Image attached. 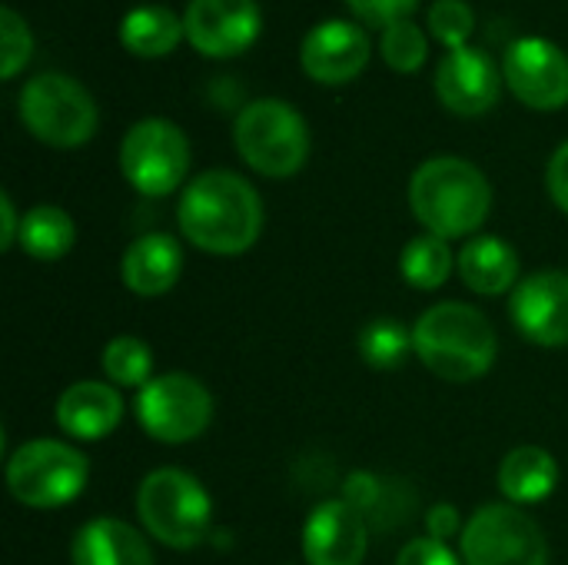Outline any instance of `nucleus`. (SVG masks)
Returning <instances> with one entry per match:
<instances>
[{"instance_id": "2eb2a0df", "label": "nucleus", "mask_w": 568, "mask_h": 565, "mask_svg": "<svg viewBox=\"0 0 568 565\" xmlns=\"http://www.w3.org/2000/svg\"><path fill=\"white\" fill-rule=\"evenodd\" d=\"M503 90V70L486 50H449L436 70V93L456 117H479L496 107Z\"/></svg>"}, {"instance_id": "7c9ffc66", "label": "nucleus", "mask_w": 568, "mask_h": 565, "mask_svg": "<svg viewBox=\"0 0 568 565\" xmlns=\"http://www.w3.org/2000/svg\"><path fill=\"white\" fill-rule=\"evenodd\" d=\"M396 565H459V559H456V553H453L446 543L426 536V539L406 543L403 553H399V559H396Z\"/></svg>"}, {"instance_id": "a211bd4d", "label": "nucleus", "mask_w": 568, "mask_h": 565, "mask_svg": "<svg viewBox=\"0 0 568 565\" xmlns=\"http://www.w3.org/2000/svg\"><path fill=\"white\" fill-rule=\"evenodd\" d=\"M183 273V250L166 233H146L133 240L123 253L120 276L123 286L136 296H163L176 286Z\"/></svg>"}, {"instance_id": "9b49d317", "label": "nucleus", "mask_w": 568, "mask_h": 565, "mask_svg": "<svg viewBox=\"0 0 568 565\" xmlns=\"http://www.w3.org/2000/svg\"><path fill=\"white\" fill-rule=\"evenodd\" d=\"M506 87L532 110H559L568 103L566 50L546 37H519L503 60Z\"/></svg>"}, {"instance_id": "1a4fd4ad", "label": "nucleus", "mask_w": 568, "mask_h": 565, "mask_svg": "<svg viewBox=\"0 0 568 565\" xmlns=\"http://www.w3.org/2000/svg\"><path fill=\"white\" fill-rule=\"evenodd\" d=\"M120 170L143 196H166L186 180L190 140L176 123L146 117L133 123L120 143Z\"/></svg>"}, {"instance_id": "0eeeda50", "label": "nucleus", "mask_w": 568, "mask_h": 565, "mask_svg": "<svg viewBox=\"0 0 568 565\" xmlns=\"http://www.w3.org/2000/svg\"><path fill=\"white\" fill-rule=\"evenodd\" d=\"M87 460L57 440H33L10 453L7 486L10 496L27 509H60L73 503L87 486Z\"/></svg>"}, {"instance_id": "6e6552de", "label": "nucleus", "mask_w": 568, "mask_h": 565, "mask_svg": "<svg viewBox=\"0 0 568 565\" xmlns=\"http://www.w3.org/2000/svg\"><path fill=\"white\" fill-rule=\"evenodd\" d=\"M466 565H549L542 526L513 503H489L473 513L459 536Z\"/></svg>"}, {"instance_id": "6ab92c4d", "label": "nucleus", "mask_w": 568, "mask_h": 565, "mask_svg": "<svg viewBox=\"0 0 568 565\" xmlns=\"http://www.w3.org/2000/svg\"><path fill=\"white\" fill-rule=\"evenodd\" d=\"M70 559L73 565H153V549L120 519H93L77 529Z\"/></svg>"}, {"instance_id": "4468645a", "label": "nucleus", "mask_w": 568, "mask_h": 565, "mask_svg": "<svg viewBox=\"0 0 568 565\" xmlns=\"http://www.w3.org/2000/svg\"><path fill=\"white\" fill-rule=\"evenodd\" d=\"M300 63L306 77H313L316 83H349L369 63V37L353 20H323L303 37Z\"/></svg>"}, {"instance_id": "c756f323", "label": "nucleus", "mask_w": 568, "mask_h": 565, "mask_svg": "<svg viewBox=\"0 0 568 565\" xmlns=\"http://www.w3.org/2000/svg\"><path fill=\"white\" fill-rule=\"evenodd\" d=\"M346 3L366 27L386 30L399 20H409V13L416 10L419 0H346Z\"/></svg>"}, {"instance_id": "393cba45", "label": "nucleus", "mask_w": 568, "mask_h": 565, "mask_svg": "<svg viewBox=\"0 0 568 565\" xmlns=\"http://www.w3.org/2000/svg\"><path fill=\"white\" fill-rule=\"evenodd\" d=\"M413 350V333L403 330V323L383 316V320H373L363 326L359 333V356L369 370H379V373H393L399 370L406 360H409Z\"/></svg>"}, {"instance_id": "20e7f679", "label": "nucleus", "mask_w": 568, "mask_h": 565, "mask_svg": "<svg viewBox=\"0 0 568 565\" xmlns=\"http://www.w3.org/2000/svg\"><path fill=\"white\" fill-rule=\"evenodd\" d=\"M136 513L143 529L170 549L200 546L213 523V503L206 490L190 473L173 466L153 470L140 483Z\"/></svg>"}, {"instance_id": "ddd939ff", "label": "nucleus", "mask_w": 568, "mask_h": 565, "mask_svg": "<svg viewBox=\"0 0 568 565\" xmlns=\"http://www.w3.org/2000/svg\"><path fill=\"white\" fill-rule=\"evenodd\" d=\"M509 316L529 343L568 346V273L542 270L523 280L509 296Z\"/></svg>"}, {"instance_id": "72a5a7b5", "label": "nucleus", "mask_w": 568, "mask_h": 565, "mask_svg": "<svg viewBox=\"0 0 568 565\" xmlns=\"http://www.w3.org/2000/svg\"><path fill=\"white\" fill-rule=\"evenodd\" d=\"M20 223H23V220H17L13 200L3 193V196H0V250H10V246L20 240Z\"/></svg>"}, {"instance_id": "cd10ccee", "label": "nucleus", "mask_w": 568, "mask_h": 565, "mask_svg": "<svg viewBox=\"0 0 568 565\" xmlns=\"http://www.w3.org/2000/svg\"><path fill=\"white\" fill-rule=\"evenodd\" d=\"M476 30V13L466 0H436L429 7V33L449 47V50H459L469 43Z\"/></svg>"}, {"instance_id": "f8f14e48", "label": "nucleus", "mask_w": 568, "mask_h": 565, "mask_svg": "<svg viewBox=\"0 0 568 565\" xmlns=\"http://www.w3.org/2000/svg\"><path fill=\"white\" fill-rule=\"evenodd\" d=\"M183 27L193 50L226 60L256 43L263 30V13L256 0H190Z\"/></svg>"}, {"instance_id": "bb28decb", "label": "nucleus", "mask_w": 568, "mask_h": 565, "mask_svg": "<svg viewBox=\"0 0 568 565\" xmlns=\"http://www.w3.org/2000/svg\"><path fill=\"white\" fill-rule=\"evenodd\" d=\"M379 50H383V60L396 73H419L423 63H426V57H429V40H426V33H423L419 23L399 20V23H393V27L383 30Z\"/></svg>"}, {"instance_id": "f3484780", "label": "nucleus", "mask_w": 568, "mask_h": 565, "mask_svg": "<svg viewBox=\"0 0 568 565\" xmlns=\"http://www.w3.org/2000/svg\"><path fill=\"white\" fill-rule=\"evenodd\" d=\"M123 420V400L113 386L83 380L63 390L57 400V426L83 443L110 436Z\"/></svg>"}, {"instance_id": "b1692460", "label": "nucleus", "mask_w": 568, "mask_h": 565, "mask_svg": "<svg viewBox=\"0 0 568 565\" xmlns=\"http://www.w3.org/2000/svg\"><path fill=\"white\" fill-rule=\"evenodd\" d=\"M399 273L416 290H439L453 276V250L449 240L423 233L406 243L399 256Z\"/></svg>"}, {"instance_id": "9d476101", "label": "nucleus", "mask_w": 568, "mask_h": 565, "mask_svg": "<svg viewBox=\"0 0 568 565\" xmlns=\"http://www.w3.org/2000/svg\"><path fill=\"white\" fill-rule=\"evenodd\" d=\"M136 420L150 440L180 446V443H190L206 433V426L213 420V396L200 380H193L186 373L153 376L140 390Z\"/></svg>"}, {"instance_id": "5701e85b", "label": "nucleus", "mask_w": 568, "mask_h": 565, "mask_svg": "<svg viewBox=\"0 0 568 565\" xmlns=\"http://www.w3.org/2000/svg\"><path fill=\"white\" fill-rule=\"evenodd\" d=\"M20 250L33 260H60L73 250V240H77V226L70 220L67 210L60 206H50V203H40L33 210H27V216H20Z\"/></svg>"}, {"instance_id": "423d86ee", "label": "nucleus", "mask_w": 568, "mask_h": 565, "mask_svg": "<svg viewBox=\"0 0 568 565\" xmlns=\"http://www.w3.org/2000/svg\"><path fill=\"white\" fill-rule=\"evenodd\" d=\"M23 127L47 147L73 150L97 133V103L90 90L57 70L37 73L23 83L17 100Z\"/></svg>"}, {"instance_id": "a878e982", "label": "nucleus", "mask_w": 568, "mask_h": 565, "mask_svg": "<svg viewBox=\"0 0 568 565\" xmlns=\"http://www.w3.org/2000/svg\"><path fill=\"white\" fill-rule=\"evenodd\" d=\"M100 366H103L106 380L116 383V386H130V390L136 386V390H143L153 380V353L136 336H116V340H110L103 346Z\"/></svg>"}, {"instance_id": "aec40b11", "label": "nucleus", "mask_w": 568, "mask_h": 565, "mask_svg": "<svg viewBox=\"0 0 568 565\" xmlns=\"http://www.w3.org/2000/svg\"><path fill=\"white\" fill-rule=\"evenodd\" d=\"M456 270H459L463 283L473 293H479V296H503L506 290H513V283L519 276V256L499 236H473L459 250Z\"/></svg>"}, {"instance_id": "39448f33", "label": "nucleus", "mask_w": 568, "mask_h": 565, "mask_svg": "<svg viewBox=\"0 0 568 565\" xmlns=\"http://www.w3.org/2000/svg\"><path fill=\"white\" fill-rule=\"evenodd\" d=\"M240 157L270 180H286L303 170L310 157V127L303 113L283 100H253L233 123Z\"/></svg>"}, {"instance_id": "f257e3e1", "label": "nucleus", "mask_w": 568, "mask_h": 565, "mask_svg": "<svg viewBox=\"0 0 568 565\" xmlns=\"http://www.w3.org/2000/svg\"><path fill=\"white\" fill-rule=\"evenodd\" d=\"M180 233L203 253L240 256L263 233L260 193L230 170H206L186 183L176 206Z\"/></svg>"}, {"instance_id": "f03ea898", "label": "nucleus", "mask_w": 568, "mask_h": 565, "mask_svg": "<svg viewBox=\"0 0 568 565\" xmlns=\"http://www.w3.org/2000/svg\"><path fill=\"white\" fill-rule=\"evenodd\" d=\"M409 206L433 236H473L489 216L493 186L469 160L433 157L409 180Z\"/></svg>"}, {"instance_id": "4be33fe9", "label": "nucleus", "mask_w": 568, "mask_h": 565, "mask_svg": "<svg viewBox=\"0 0 568 565\" xmlns=\"http://www.w3.org/2000/svg\"><path fill=\"white\" fill-rule=\"evenodd\" d=\"M183 37H186L183 17H176L170 7H160V3L133 7L120 23V43L143 60L173 53Z\"/></svg>"}, {"instance_id": "c85d7f7f", "label": "nucleus", "mask_w": 568, "mask_h": 565, "mask_svg": "<svg viewBox=\"0 0 568 565\" xmlns=\"http://www.w3.org/2000/svg\"><path fill=\"white\" fill-rule=\"evenodd\" d=\"M0 37H3V63H0V77L3 80H13L30 53H33V33L27 27V20L13 10V7H3L0 10Z\"/></svg>"}, {"instance_id": "dca6fc26", "label": "nucleus", "mask_w": 568, "mask_h": 565, "mask_svg": "<svg viewBox=\"0 0 568 565\" xmlns=\"http://www.w3.org/2000/svg\"><path fill=\"white\" fill-rule=\"evenodd\" d=\"M369 526L346 500L320 503L303 526V556L310 565H363Z\"/></svg>"}, {"instance_id": "7ed1b4c3", "label": "nucleus", "mask_w": 568, "mask_h": 565, "mask_svg": "<svg viewBox=\"0 0 568 565\" xmlns=\"http://www.w3.org/2000/svg\"><path fill=\"white\" fill-rule=\"evenodd\" d=\"M413 350L419 363L446 383L483 380L496 363V330L469 303H436L413 330Z\"/></svg>"}, {"instance_id": "2f4dec72", "label": "nucleus", "mask_w": 568, "mask_h": 565, "mask_svg": "<svg viewBox=\"0 0 568 565\" xmlns=\"http://www.w3.org/2000/svg\"><path fill=\"white\" fill-rule=\"evenodd\" d=\"M546 186H549V196L552 203L568 213V140L552 153L549 160V170H546Z\"/></svg>"}, {"instance_id": "473e14b6", "label": "nucleus", "mask_w": 568, "mask_h": 565, "mask_svg": "<svg viewBox=\"0 0 568 565\" xmlns=\"http://www.w3.org/2000/svg\"><path fill=\"white\" fill-rule=\"evenodd\" d=\"M426 529H429V539H439V543H449L453 536H463L459 533V513H456V506H449V503L433 506L429 516H426Z\"/></svg>"}, {"instance_id": "412c9836", "label": "nucleus", "mask_w": 568, "mask_h": 565, "mask_svg": "<svg viewBox=\"0 0 568 565\" xmlns=\"http://www.w3.org/2000/svg\"><path fill=\"white\" fill-rule=\"evenodd\" d=\"M559 486V466L542 446H519L499 466V490L513 506H532L552 496Z\"/></svg>"}]
</instances>
